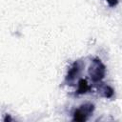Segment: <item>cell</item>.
Wrapping results in <instances>:
<instances>
[{
	"label": "cell",
	"mask_w": 122,
	"mask_h": 122,
	"mask_svg": "<svg viewBox=\"0 0 122 122\" xmlns=\"http://www.w3.org/2000/svg\"><path fill=\"white\" fill-rule=\"evenodd\" d=\"M88 73L92 82L99 83L104 79L106 75V66L101 61V59L95 57L92 60V63L88 70Z\"/></svg>",
	"instance_id": "1"
},
{
	"label": "cell",
	"mask_w": 122,
	"mask_h": 122,
	"mask_svg": "<svg viewBox=\"0 0 122 122\" xmlns=\"http://www.w3.org/2000/svg\"><path fill=\"white\" fill-rule=\"evenodd\" d=\"M94 111V105L92 103H85L79 106V108L75 109L73 112V121L78 122H85L88 120V117Z\"/></svg>",
	"instance_id": "2"
},
{
	"label": "cell",
	"mask_w": 122,
	"mask_h": 122,
	"mask_svg": "<svg viewBox=\"0 0 122 122\" xmlns=\"http://www.w3.org/2000/svg\"><path fill=\"white\" fill-rule=\"evenodd\" d=\"M84 67V64L81 60H77V61H74L71 66L70 67L67 74H66V77H65V82L67 84H70V85H72V83L74 82V80L80 75L81 73V71Z\"/></svg>",
	"instance_id": "3"
},
{
	"label": "cell",
	"mask_w": 122,
	"mask_h": 122,
	"mask_svg": "<svg viewBox=\"0 0 122 122\" xmlns=\"http://www.w3.org/2000/svg\"><path fill=\"white\" fill-rule=\"evenodd\" d=\"M98 92H99L100 95L102 97H105V98H112L113 96V93H114L113 89L105 83L100 84V86L98 88Z\"/></svg>",
	"instance_id": "4"
},
{
	"label": "cell",
	"mask_w": 122,
	"mask_h": 122,
	"mask_svg": "<svg viewBox=\"0 0 122 122\" xmlns=\"http://www.w3.org/2000/svg\"><path fill=\"white\" fill-rule=\"evenodd\" d=\"M91 90L90 85L88 84L87 80L84 78L79 79L78 81V87H77V91H76V94L80 95V94H85L87 93L89 91Z\"/></svg>",
	"instance_id": "5"
},
{
	"label": "cell",
	"mask_w": 122,
	"mask_h": 122,
	"mask_svg": "<svg viewBox=\"0 0 122 122\" xmlns=\"http://www.w3.org/2000/svg\"><path fill=\"white\" fill-rule=\"evenodd\" d=\"M106 2L110 7H115L118 4V0H106Z\"/></svg>",
	"instance_id": "6"
},
{
	"label": "cell",
	"mask_w": 122,
	"mask_h": 122,
	"mask_svg": "<svg viewBox=\"0 0 122 122\" xmlns=\"http://www.w3.org/2000/svg\"><path fill=\"white\" fill-rule=\"evenodd\" d=\"M11 120H12V119H11V117H10V115H8V114H7V115H6V117L4 118V121H5V122H7V121H11Z\"/></svg>",
	"instance_id": "7"
}]
</instances>
